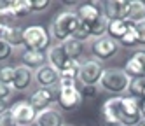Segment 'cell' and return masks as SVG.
Wrapping results in <instances>:
<instances>
[{
    "label": "cell",
    "mask_w": 145,
    "mask_h": 126,
    "mask_svg": "<svg viewBox=\"0 0 145 126\" xmlns=\"http://www.w3.org/2000/svg\"><path fill=\"white\" fill-rule=\"evenodd\" d=\"M0 39H4L12 49L21 47L23 46V28L21 26H16V25H5Z\"/></svg>",
    "instance_id": "obj_17"
},
{
    "label": "cell",
    "mask_w": 145,
    "mask_h": 126,
    "mask_svg": "<svg viewBox=\"0 0 145 126\" xmlns=\"http://www.w3.org/2000/svg\"><path fill=\"white\" fill-rule=\"evenodd\" d=\"M23 46L30 51H42L51 47V33L42 25H28L23 28Z\"/></svg>",
    "instance_id": "obj_5"
},
{
    "label": "cell",
    "mask_w": 145,
    "mask_h": 126,
    "mask_svg": "<svg viewBox=\"0 0 145 126\" xmlns=\"http://www.w3.org/2000/svg\"><path fill=\"white\" fill-rule=\"evenodd\" d=\"M9 107H11V105H9V100H2V98H0V116L5 114L9 110Z\"/></svg>",
    "instance_id": "obj_35"
},
{
    "label": "cell",
    "mask_w": 145,
    "mask_h": 126,
    "mask_svg": "<svg viewBox=\"0 0 145 126\" xmlns=\"http://www.w3.org/2000/svg\"><path fill=\"white\" fill-rule=\"evenodd\" d=\"M32 4V12H44L46 9H49L51 0H33Z\"/></svg>",
    "instance_id": "obj_31"
},
{
    "label": "cell",
    "mask_w": 145,
    "mask_h": 126,
    "mask_svg": "<svg viewBox=\"0 0 145 126\" xmlns=\"http://www.w3.org/2000/svg\"><path fill=\"white\" fill-rule=\"evenodd\" d=\"M80 25V19L75 14V9L70 10V9H63L61 12H58L53 21L49 25V33L51 39L56 40L58 44H63L65 40L72 39L75 33V30Z\"/></svg>",
    "instance_id": "obj_1"
},
{
    "label": "cell",
    "mask_w": 145,
    "mask_h": 126,
    "mask_svg": "<svg viewBox=\"0 0 145 126\" xmlns=\"http://www.w3.org/2000/svg\"><path fill=\"white\" fill-rule=\"evenodd\" d=\"M35 126H65L63 114L58 107H49L42 112H37Z\"/></svg>",
    "instance_id": "obj_15"
},
{
    "label": "cell",
    "mask_w": 145,
    "mask_h": 126,
    "mask_svg": "<svg viewBox=\"0 0 145 126\" xmlns=\"http://www.w3.org/2000/svg\"><path fill=\"white\" fill-rule=\"evenodd\" d=\"M140 110H142V119H145V103L140 105Z\"/></svg>",
    "instance_id": "obj_36"
},
{
    "label": "cell",
    "mask_w": 145,
    "mask_h": 126,
    "mask_svg": "<svg viewBox=\"0 0 145 126\" xmlns=\"http://www.w3.org/2000/svg\"><path fill=\"white\" fill-rule=\"evenodd\" d=\"M129 81L131 79L126 75V72L122 68H116V67L105 68L100 79V89L114 94V96H122L124 93H128Z\"/></svg>",
    "instance_id": "obj_4"
},
{
    "label": "cell",
    "mask_w": 145,
    "mask_h": 126,
    "mask_svg": "<svg viewBox=\"0 0 145 126\" xmlns=\"http://www.w3.org/2000/svg\"><path fill=\"white\" fill-rule=\"evenodd\" d=\"M47 63V58H46V52L42 51H30V49H23L21 52V65L28 67L30 70H37L42 65Z\"/></svg>",
    "instance_id": "obj_16"
},
{
    "label": "cell",
    "mask_w": 145,
    "mask_h": 126,
    "mask_svg": "<svg viewBox=\"0 0 145 126\" xmlns=\"http://www.w3.org/2000/svg\"><path fill=\"white\" fill-rule=\"evenodd\" d=\"M75 14L80 19V23H86L91 25L93 21H96L101 14H103V9H101V2L98 0H91V2H82L75 7Z\"/></svg>",
    "instance_id": "obj_11"
},
{
    "label": "cell",
    "mask_w": 145,
    "mask_h": 126,
    "mask_svg": "<svg viewBox=\"0 0 145 126\" xmlns=\"http://www.w3.org/2000/svg\"><path fill=\"white\" fill-rule=\"evenodd\" d=\"M9 112L12 114V117L16 119L18 126H32V124H35L37 110L25 100L12 103L11 107H9Z\"/></svg>",
    "instance_id": "obj_9"
},
{
    "label": "cell",
    "mask_w": 145,
    "mask_h": 126,
    "mask_svg": "<svg viewBox=\"0 0 145 126\" xmlns=\"http://www.w3.org/2000/svg\"><path fill=\"white\" fill-rule=\"evenodd\" d=\"M80 94H82V98H95L100 94V86H82Z\"/></svg>",
    "instance_id": "obj_30"
},
{
    "label": "cell",
    "mask_w": 145,
    "mask_h": 126,
    "mask_svg": "<svg viewBox=\"0 0 145 126\" xmlns=\"http://www.w3.org/2000/svg\"><path fill=\"white\" fill-rule=\"evenodd\" d=\"M124 72L129 79H143L145 77V51H137L124 63Z\"/></svg>",
    "instance_id": "obj_12"
},
{
    "label": "cell",
    "mask_w": 145,
    "mask_h": 126,
    "mask_svg": "<svg viewBox=\"0 0 145 126\" xmlns=\"http://www.w3.org/2000/svg\"><path fill=\"white\" fill-rule=\"evenodd\" d=\"M142 98H143V103H145V88H143V94H142Z\"/></svg>",
    "instance_id": "obj_38"
},
{
    "label": "cell",
    "mask_w": 145,
    "mask_h": 126,
    "mask_svg": "<svg viewBox=\"0 0 145 126\" xmlns=\"http://www.w3.org/2000/svg\"><path fill=\"white\" fill-rule=\"evenodd\" d=\"M14 74H16V65H2L0 67V82L11 86L14 81Z\"/></svg>",
    "instance_id": "obj_27"
},
{
    "label": "cell",
    "mask_w": 145,
    "mask_h": 126,
    "mask_svg": "<svg viewBox=\"0 0 145 126\" xmlns=\"http://www.w3.org/2000/svg\"><path fill=\"white\" fill-rule=\"evenodd\" d=\"M114 126H121V124H114Z\"/></svg>",
    "instance_id": "obj_39"
},
{
    "label": "cell",
    "mask_w": 145,
    "mask_h": 126,
    "mask_svg": "<svg viewBox=\"0 0 145 126\" xmlns=\"http://www.w3.org/2000/svg\"><path fill=\"white\" fill-rule=\"evenodd\" d=\"M137 28V37H138V46H145V21H140V23L135 25Z\"/></svg>",
    "instance_id": "obj_32"
},
{
    "label": "cell",
    "mask_w": 145,
    "mask_h": 126,
    "mask_svg": "<svg viewBox=\"0 0 145 126\" xmlns=\"http://www.w3.org/2000/svg\"><path fill=\"white\" fill-rule=\"evenodd\" d=\"M12 52H14V49L7 44V42H5L4 39H0V63L7 61L9 58L12 56Z\"/></svg>",
    "instance_id": "obj_29"
},
{
    "label": "cell",
    "mask_w": 145,
    "mask_h": 126,
    "mask_svg": "<svg viewBox=\"0 0 145 126\" xmlns=\"http://www.w3.org/2000/svg\"><path fill=\"white\" fill-rule=\"evenodd\" d=\"M46 58H47V63L51 67H54L58 72L65 67V63L68 61L67 54H65V51L63 47H61V44H54V46H51L46 52Z\"/></svg>",
    "instance_id": "obj_18"
},
{
    "label": "cell",
    "mask_w": 145,
    "mask_h": 126,
    "mask_svg": "<svg viewBox=\"0 0 145 126\" xmlns=\"http://www.w3.org/2000/svg\"><path fill=\"white\" fill-rule=\"evenodd\" d=\"M101 9H103V16L108 21L126 19L128 0H105V2H101Z\"/></svg>",
    "instance_id": "obj_13"
},
{
    "label": "cell",
    "mask_w": 145,
    "mask_h": 126,
    "mask_svg": "<svg viewBox=\"0 0 145 126\" xmlns=\"http://www.w3.org/2000/svg\"><path fill=\"white\" fill-rule=\"evenodd\" d=\"M126 21L137 25L140 21H145V2L142 0H129L126 10Z\"/></svg>",
    "instance_id": "obj_19"
},
{
    "label": "cell",
    "mask_w": 145,
    "mask_h": 126,
    "mask_svg": "<svg viewBox=\"0 0 145 126\" xmlns=\"http://www.w3.org/2000/svg\"><path fill=\"white\" fill-rule=\"evenodd\" d=\"M0 126H18V123H16V119L12 117V114L7 110L5 114L0 116Z\"/></svg>",
    "instance_id": "obj_33"
},
{
    "label": "cell",
    "mask_w": 145,
    "mask_h": 126,
    "mask_svg": "<svg viewBox=\"0 0 145 126\" xmlns=\"http://www.w3.org/2000/svg\"><path fill=\"white\" fill-rule=\"evenodd\" d=\"M61 47H63V51H65V54H67L68 60H77V61H80V56L84 54V44L79 42V40H75V39L65 40L63 44H61Z\"/></svg>",
    "instance_id": "obj_21"
},
{
    "label": "cell",
    "mask_w": 145,
    "mask_h": 126,
    "mask_svg": "<svg viewBox=\"0 0 145 126\" xmlns=\"http://www.w3.org/2000/svg\"><path fill=\"white\" fill-rule=\"evenodd\" d=\"M65 126H72V124H65Z\"/></svg>",
    "instance_id": "obj_40"
},
{
    "label": "cell",
    "mask_w": 145,
    "mask_h": 126,
    "mask_svg": "<svg viewBox=\"0 0 145 126\" xmlns=\"http://www.w3.org/2000/svg\"><path fill=\"white\" fill-rule=\"evenodd\" d=\"M103 68L101 63L96 60H84L80 63V70H79V77L77 81L82 86H98L100 79L103 75Z\"/></svg>",
    "instance_id": "obj_7"
},
{
    "label": "cell",
    "mask_w": 145,
    "mask_h": 126,
    "mask_svg": "<svg viewBox=\"0 0 145 126\" xmlns=\"http://www.w3.org/2000/svg\"><path fill=\"white\" fill-rule=\"evenodd\" d=\"M72 39H75V40H79V42H88L89 39H91V32H89V25H86V23H80L79 25V28L75 30V33H74V37Z\"/></svg>",
    "instance_id": "obj_28"
},
{
    "label": "cell",
    "mask_w": 145,
    "mask_h": 126,
    "mask_svg": "<svg viewBox=\"0 0 145 126\" xmlns=\"http://www.w3.org/2000/svg\"><path fill=\"white\" fill-rule=\"evenodd\" d=\"M100 116H101V123L105 126H114L117 124L116 119V103H114V96L105 100L100 107Z\"/></svg>",
    "instance_id": "obj_20"
},
{
    "label": "cell",
    "mask_w": 145,
    "mask_h": 126,
    "mask_svg": "<svg viewBox=\"0 0 145 126\" xmlns=\"http://www.w3.org/2000/svg\"><path fill=\"white\" fill-rule=\"evenodd\" d=\"M107 28H108V19L105 16H100L96 21H93L89 25V32H91V39H100L107 35Z\"/></svg>",
    "instance_id": "obj_24"
},
{
    "label": "cell",
    "mask_w": 145,
    "mask_h": 126,
    "mask_svg": "<svg viewBox=\"0 0 145 126\" xmlns=\"http://www.w3.org/2000/svg\"><path fill=\"white\" fill-rule=\"evenodd\" d=\"M58 109L61 112H74L82 105V94L77 88V79L72 77H61L58 82Z\"/></svg>",
    "instance_id": "obj_2"
},
{
    "label": "cell",
    "mask_w": 145,
    "mask_h": 126,
    "mask_svg": "<svg viewBox=\"0 0 145 126\" xmlns=\"http://www.w3.org/2000/svg\"><path fill=\"white\" fill-rule=\"evenodd\" d=\"M89 51H91L93 60L103 63V61H108L112 56L117 54L119 44L114 39H110L108 35H105V37H100V39H93L91 46H89Z\"/></svg>",
    "instance_id": "obj_6"
},
{
    "label": "cell",
    "mask_w": 145,
    "mask_h": 126,
    "mask_svg": "<svg viewBox=\"0 0 145 126\" xmlns=\"http://www.w3.org/2000/svg\"><path fill=\"white\" fill-rule=\"evenodd\" d=\"M9 7L12 10L14 19L26 18L32 14V4H30V0H12V2H9Z\"/></svg>",
    "instance_id": "obj_23"
},
{
    "label": "cell",
    "mask_w": 145,
    "mask_h": 126,
    "mask_svg": "<svg viewBox=\"0 0 145 126\" xmlns=\"http://www.w3.org/2000/svg\"><path fill=\"white\" fill-rule=\"evenodd\" d=\"M33 81L39 84L40 88L53 89V88L58 86V82H59V72H58L54 67H51L49 63H46V65H42L40 68L35 70Z\"/></svg>",
    "instance_id": "obj_10"
},
{
    "label": "cell",
    "mask_w": 145,
    "mask_h": 126,
    "mask_svg": "<svg viewBox=\"0 0 145 126\" xmlns=\"http://www.w3.org/2000/svg\"><path fill=\"white\" fill-rule=\"evenodd\" d=\"M33 70H30L25 65H16V74H14V81L11 84L12 91H19V93H25L30 89L32 86V81H33Z\"/></svg>",
    "instance_id": "obj_14"
},
{
    "label": "cell",
    "mask_w": 145,
    "mask_h": 126,
    "mask_svg": "<svg viewBox=\"0 0 145 126\" xmlns=\"http://www.w3.org/2000/svg\"><path fill=\"white\" fill-rule=\"evenodd\" d=\"M129 28V21L126 19H116V21H108V28H107V35L110 39H114L116 42H119L122 39V35L128 32Z\"/></svg>",
    "instance_id": "obj_22"
},
{
    "label": "cell",
    "mask_w": 145,
    "mask_h": 126,
    "mask_svg": "<svg viewBox=\"0 0 145 126\" xmlns=\"http://www.w3.org/2000/svg\"><path fill=\"white\" fill-rule=\"evenodd\" d=\"M56 102H58V88H53V89L39 88L32 93V96L28 98V103L32 105L37 112H42L49 107H54Z\"/></svg>",
    "instance_id": "obj_8"
},
{
    "label": "cell",
    "mask_w": 145,
    "mask_h": 126,
    "mask_svg": "<svg viewBox=\"0 0 145 126\" xmlns=\"http://www.w3.org/2000/svg\"><path fill=\"white\" fill-rule=\"evenodd\" d=\"M135 126H145V119H142V121H140L138 124H135Z\"/></svg>",
    "instance_id": "obj_37"
},
{
    "label": "cell",
    "mask_w": 145,
    "mask_h": 126,
    "mask_svg": "<svg viewBox=\"0 0 145 126\" xmlns=\"http://www.w3.org/2000/svg\"><path fill=\"white\" fill-rule=\"evenodd\" d=\"M11 96H12V88L0 82V98H2V100H9Z\"/></svg>",
    "instance_id": "obj_34"
},
{
    "label": "cell",
    "mask_w": 145,
    "mask_h": 126,
    "mask_svg": "<svg viewBox=\"0 0 145 126\" xmlns=\"http://www.w3.org/2000/svg\"><path fill=\"white\" fill-rule=\"evenodd\" d=\"M116 103V119L121 126H135L142 121V110L138 100L131 96H114Z\"/></svg>",
    "instance_id": "obj_3"
},
{
    "label": "cell",
    "mask_w": 145,
    "mask_h": 126,
    "mask_svg": "<svg viewBox=\"0 0 145 126\" xmlns=\"http://www.w3.org/2000/svg\"><path fill=\"white\" fill-rule=\"evenodd\" d=\"M143 88H145V77L143 79H131L129 88H128V94L135 100H140L142 94H143Z\"/></svg>",
    "instance_id": "obj_26"
},
{
    "label": "cell",
    "mask_w": 145,
    "mask_h": 126,
    "mask_svg": "<svg viewBox=\"0 0 145 126\" xmlns=\"http://www.w3.org/2000/svg\"><path fill=\"white\" fill-rule=\"evenodd\" d=\"M121 47H137L138 46V37H137V28H135L133 23H129L128 32L122 35V39L117 42Z\"/></svg>",
    "instance_id": "obj_25"
}]
</instances>
